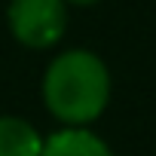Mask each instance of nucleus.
I'll list each match as a JSON object with an SVG mask.
<instances>
[{"mask_svg": "<svg viewBox=\"0 0 156 156\" xmlns=\"http://www.w3.org/2000/svg\"><path fill=\"white\" fill-rule=\"evenodd\" d=\"M110 89L113 83L104 58L80 46L58 52L46 64L40 83L43 104L61 129H92L110 104Z\"/></svg>", "mask_w": 156, "mask_h": 156, "instance_id": "1", "label": "nucleus"}, {"mask_svg": "<svg viewBox=\"0 0 156 156\" xmlns=\"http://www.w3.org/2000/svg\"><path fill=\"white\" fill-rule=\"evenodd\" d=\"M9 34L28 49H52L67 31L64 0H9Z\"/></svg>", "mask_w": 156, "mask_h": 156, "instance_id": "2", "label": "nucleus"}, {"mask_svg": "<svg viewBox=\"0 0 156 156\" xmlns=\"http://www.w3.org/2000/svg\"><path fill=\"white\" fill-rule=\"evenodd\" d=\"M40 156H113V150L92 129H58L43 138Z\"/></svg>", "mask_w": 156, "mask_h": 156, "instance_id": "3", "label": "nucleus"}, {"mask_svg": "<svg viewBox=\"0 0 156 156\" xmlns=\"http://www.w3.org/2000/svg\"><path fill=\"white\" fill-rule=\"evenodd\" d=\"M43 135L34 122L16 113H0V156H40Z\"/></svg>", "mask_w": 156, "mask_h": 156, "instance_id": "4", "label": "nucleus"}, {"mask_svg": "<svg viewBox=\"0 0 156 156\" xmlns=\"http://www.w3.org/2000/svg\"><path fill=\"white\" fill-rule=\"evenodd\" d=\"M101 0H64V6H95Z\"/></svg>", "mask_w": 156, "mask_h": 156, "instance_id": "5", "label": "nucleus"}]
</instances>
